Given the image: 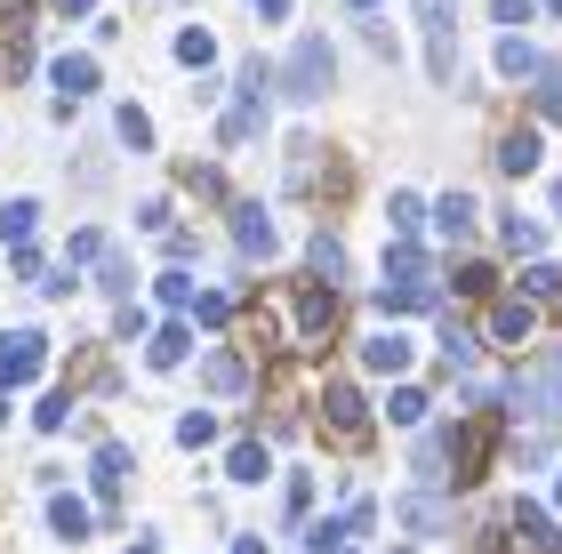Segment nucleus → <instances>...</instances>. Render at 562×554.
<instances>
[{
	"instance_id": "f257e3e1",
	"label": "nucleus",
	"mask_w": 562,
	"mask_h": 554,
	"mask_svg": "<svg viewBox=\"0 0 562 554\" xmlns=\"http://www.w3.org/2000/svg\"><path fill=\"white\" fill-rule=\"evenodd\" d=\"M515 418H530L539 434L562 426V354H539L515 370Z\"/></svg>"
},
{
	"instance_id": "f03ea898",
	"label": "nucleus",
	"mask_w": 562,
	"mask_h": 554,
	"mask_svg": "<svg viewBox=\"0 0 562 554\" xmlns=\"http://www.w3.org/2000/svg\"><path fill=\"white\" fill-rule=\"evenodd\" d=\"M329 81H338V57H329L322 33H305L290 48V65H281V97H297V105H314V97H329Z\"/></svg>"
},
{
	"instance_id": "7ed1b4c3",
	"label": "nucleus",
	"mask_w": 562,
	"mask_h": 554,
	"mask_svg": "<svg viewBox=\"0 0 562 554\" xmlns=\"http://www.w3.org/2000/svg\"><path fill=\"white\" fill-rule=\"evenodd\" d=\"M41 370H48V338L41 330H9V338H0V394L33 386Z\"/></svg>"
},
{
	"instance_id": "20e7f679",
	"label": "nucleus",
	"mask_w": 562,
	"mask_h": 554,
	"mask_svg": "<svg viewBox=\"0 0 562 554\" xmlns=\"http://www.w3.org/2000/svg\"><path fill=\"white\" fill-rule=\"evenodd\" d=\"M491 442H498V426L491 418H467L450 434V466H458V483H482V466H491Z\"/></svg>"
},
{
	"instance_id": "39448f33",
	"label": "nucleus",
	"mask_w": 562,
	"mask_h": 554,
	"mask_svg": "<svg viewBox=\"0 0 562 554\" xmlns=\"http://www.w3.org/2000/svg\"><path fill=\"white\" fill-rule=\"evenodd\" d=\"M322 426H329L338 442H362V434H370V410H362V394H353V386H322Z\"/></svg>"
},
{
	"instance_id": "423d86ee",
	"label": "nucleus",
	"mask_w": 562,
	"mask_h": 554,
	"mask_svg": "<svg viewBox=\"0 0 562 554\" xmlns=\"http://www.w3.org/2000/svg\"><path fill=\"white\" fill-rule=\"evenodd\" d=\"M506 531H515V554H562V539H554V515H547V507H530V498H522L515 515H506Z\"/></svg>"
},
{
	"instance_id": "0eeeda50",
	"label": "nucleus",
	"mask_w": 562,
	"mask_h": 554,
	"mask_svg": "<svg viewBox=\"0 0 562 554\" xmlns=\"http://www.w3.org/2000/svg\"><path fill=\"white\" fill-rule=\"evenodd\" d=\"M530 330H539V306H530V297H498V314H491V338H498V346H522Z\"/></svg>"
},
{
	"instance_id": "6e6552de",
	"label": "nucleus",
	"mask_w": 562,
	"mask_h": 554,
	"mask_svg": "<svg viewBox=\"0 0 562 554\" xmlns=\"http://www.w3.org/2000/svg\"><path fill=\"white\" fill-rule=\"evenodd\" d=\"M234 241H241V258H273V217L258 210V201L234 210Z\"/></svg>"
},
{
	"instance_id": "1a4fd4ad",
	"label": "nucleus",
	"mask_w": 562,
	"mask_h": 554,
	"mask_svg": "<svg viewBox=\"0 0 562 554\" xmlns=\"http://www.w3.org/2000/svg\"><path fill=\"white\" fill-rule=\"evenodd\" d=\"M411 354H418V346L402 338V330H378V338H362V362H370V370H386V377H402V370H411Z\"/></svg>"
},
{
	"instance_id": "9d476101",
	"label": "nucleus",
	"mask_w": 562,
	"mask_h": 554,
	"mask_svg": "<svg viewBox=\"0 0 562 554\" xmlns=\"http://www.w3.org/2000/svg\"><path fill=\"white\" fill-rule=\"evenodd\" d=\"M130 442H97V490H105V498H121V490H130Z\"/></svg>"
},
{
	"instance_id": "9b49d317",
	"label": "nucleus",
	"mask_w": 562,
	"mask_h": 554,
	"mask_svg": "<svg viewBox=\"0 0 562 554\" xmlns=\"http://www.w3.org/2000/svg\"><path fill=\"white\" fill-rule=\"evenodd\" d=\"M498 169L506 178H530V169H539V129H506L498 137Z\"/></svg>"
},
{
	"instance_id": "f8f14e48",
	"label": "nucleus",
	"mask_w": 562,
	"mask_h": 554,
	"mask_svg": "<svg viewBox=\"0 0 562 554\" xmlns=\"http://www.w3.org/2000/svg\"><path fill=\"white\" fill-rule=\"evenodd\" d=\"M186 354H193V330H186V321H161V330H153V346H145L153 370H177Z\"/></svg>"
},
{
	"instance_id": "ddd939ff",
	"label": "nucleus",
	"mask_w": 562,
	"mask_h": 554,
	"mask_svg": "<svg viewBox=\"0 0 562 554\" xmlns=\"http://www.w3.org/2000/svg\"><path fill=\"white\" fill-rule=\"evenodd\" d=\"M434 297H442L434 282H386V290H378V306H386V314H426Z\"/></svg>"
},
{
	"instance_id": "4468645a",
	"label": "nucleus",
	"mask_w": 562,
	"mask_h": 554,
	"mask_svg": "<svg viewBox=\"0 0 562 554\" xmlns=\"http://www.w3.org/2000/svg\"><path fill=\"white\" fill-rule=\"evenodd\" d=\"M394 522H402V531H442V522H450V507H442V498H402V507H394Z\"/></svg>"
},
{
	"instance_id": "2eb2a0df",
	"label": "nucleus",
	"mask_w": 562,
	"mask_h": 554,
	"mask_svg": "<svg viewBox=\"0 0 562 554\" xmlns=\"http://www.w3.org/2000/svg\"><path fill=\"white\" fill-rule=\"evenodd\" d=\"M434 225H442V241H467L474 234V201L467 193H442V201H434Z\"/></svg>"
},
{
	"instance_id": "dca6fc26",
	"label": "nucleus",
	"mask_w": 562,
	"mask_h": 554,
	"mask_svg": "<svg viewBox=\"0 0 562 554\" xmlns=\"http://www.w3.org/2000/svg\"><path fill=\"white\" fill-rule=\"evenodd\" d=\"M57 89H65V105H81L97 89V57H57Z\"/></svg>"
},
{
	"instance_id": "f3484780",
	"label": "nucleus",
	"mask_w": 562,
	"mask_h": 554,
	"mask_svg": "<svg viewBox=\"0 0 562 554\" xmlns=\"http://www.w3.org/2000/svg\"><path fill=\"white\" fill-rule=\"evenodd\" d=\"M33 217H41V201H0V241L24 249L33 241Z\"/></svg>"
},
{
	"instance_id": "a211bd4d",
	"label": "nucleus",
	"mask_w": 562,
	"mask_h": 554,
	"mask_svg": "<svg viewBox=\"0 0 562 554\" xmlns=\"http://www.w3.org/2000/svg\"><path fill=\"white\" fill-rule=\"evenodd\" d=\"M498 72H506V81H539V48H530V41H498Z\"/></svg>"
},
{
	"instance_id": "6ab92c4d",
	"label": "nucleus",
	"mask_w": 562,
	"mask_h": 554,
	"mask_svg": "<svg viewBox=\"0 0 562 554\" xmlns=\"http://www.w3.org/2000/svg\"><path fill=\"white\" fill-rule=\"evenodd\" d=\"M48 522H57V539H72V546H81V539H89V522H97V515L81 507V498H48Z\"/></svg>"
},
{
	"instance_id": "aec40b11",
	"label": "nucleus",
	"mask_w": 562,
	"mask_h": 554,
	"mask_svg": "<svg viewBox=\"0 0 562 554\" xmlns=\"http://www.w3.org/2000/svg\"><path fill=\"white\" fill-rule=\"evenodd\" d=\"M386 282H434L426 249H411V241H394V249H386Z\"/></svg>"
},
{
	"instance_id": "412c9836",
	"label": "nucleus",
	"mask_w": 562,
	"mask_h": 554,
	"mask_svg": "<svg viewBox=\"0 0 562 554\" xmlns=\"http://www.w3.org/2000/svg\"><path fill=\"white\" fill-rule=\"evenodd\" d=\"M442 354H450V370H467V362L482 354V338H474V330H467L458 314H442Z\"/></svg>"
},
{
	"instance_id": "4be33fe9",
	"label": "nucleus",
	"mask_w": 562,
	"mask_h": 554,
	"mask_svg": "<svg viewBox=\"0 0 562 554\" xmlns=\"http://www.w3.org/2000/svg\"><path fill=\"white\" fill-rule=\"evenodd\" d=\"M329 321H338V297H322V290H305V297H297V330H305V338H322V330H329Z\"/></svg>"
},
{
	"instance_id": "5701e85b",
	"label": "nucleus",
	"mask_w": 562,
	"mask_h": 554,
	"mask_svg": "<svg viewBox=\"0 0 562 554\" xmlns=\"http://www.w3.org/2000/svg\"><path fill=\"white\" fill-rule=\"evenodd\" d=\"M305 265H314L322 282H338V273H346V241H338V234H314V249H305Z\"/></svg>"
},
{
	"instance_id": "b1692460",
	"label": "nucleus",
	"mask_w": 562,
	"mask_h": 554,
	"mask_svg": "<svg viewBox=\"0 0 562 554\" xmlns=\"http://www.w3.org/2000/svg\"><path fill=\"white\" fill-rule=\"evenodd\" d=\"M153 297H161L169 314H193V306H201V290L186 282V273H161V282H153Z\"/></svg>"
},
{
	"instance_id": "393cba45",
	"label": "nucleus",
	"mask_w": 562,
	"mask_h": 554,
	"mask_svg": "<svg viewBox=\"0 0 562 554\" xmlns=\"http://www.w3.org/2000/svg\"><path fill=\"white\" fill-rule=\"evenodd\" d=\"M225 474H234V483H266V442H234Z\"/></svg>"
},
{
	"instance_id": "a878e982",
	"label": "nucleus",
	"mask_w": 562,
	"mask_h": 554,
	"mask_svg": "<svg viewBox=\"0 0 562 554\" xmlns=\"http://www.w3.org/2000/svg\"><path fill=\"white\" fill-rule=\"evenodd\" d=\"M386 225H394L402 241H411L418 225H426V201H418V193H394V201H386Z\"/></svg>"
},
{
	"instance_id": "bb28decb",
	"label": "nucleus",
	"mask_w": 562,
	"mask_h": 554,
	"mask_svg": "<svg viewBox=\"0 0 562 554\" xmlns=\"http://www.w3.org/2000/svg\"><path fill=\"white\" fill-rule=\"evenodd\" d=\"M177 65H217V41L201 33V24H186V33H177Z\"/></svg>"
},
{
	"instance_id": "cd10ccee",
	"label": "nucleus",
	"mask_w": 562,
	"mask_h": 554,
	"mask_svg": "<svg viewBox=\"0 0 562 554\" xmlns=\"http://www.w3.org/2000/svg\"><path fill=\"white\" fill-rule=\"evenodd\" d=\"M418 24H426L434 41H450L458 33V0H418Z\"/></svg>"
},
{
	"instance_id": "c85d7f7f",
	"label": "nucleus",
	"mask_w": 562,
	"mask_h": 554,
	"mask_svg": "<svg viewBox=\"0 0 562 554\" xmlns=\"http://www.w3.org/2000/svg\"><path fill=\"white\" fill-rule=\"evenodd\" d=\"M113 129H121V145H130V154H153V121H145L137 105H121V121H113Z\"/></svg>"
},
{
	"instance_id": "c756f323",
	"label": "nucleus",
	"mask_w": 562,
	"mask_h": 554,
	"mask_svg": "<svg viewBox=\"0 0 562 554\" xmlns=\"http://www.w3.org/2000/svg\"><path fill=\"white\" fill-rule=\"evenodd\" d=\"M201 377H210V394H241V362H234V354H210V362H201Z\"/></svg>"
},
{
	"instance_id": "7c9ffc66",
	"label": "nucleus",
	"mask_w": 562,
	"mask_h": 554,
	"mask_svg": "<svg viewBox=\"0 0 562 554\" xmlns=\"http://www.w3.org/2000/svg\"><path fill=\"white\" fill-rule=\"evenodd\" d=\"M193 321H201V330H225V321H234V297H225V290H201Z\"/></svg>"
},
{
	"instance_id": "2f4dec72",
	"label": "nucleus",
	"mask_w": 562,
	"mask_h": 554,
	"mask_svg": "<svg viewBox=\"0 0 562 554\" xmlns=\"http://www.w3.org/2000/svg\"><path fill=\"white\" fill-rule=\"evenodd\" d=\"M346 531H353V522H346V515H329V522H314V531H305V546H314V554H338Z\"/></svg>"
},
{
	"instance_id": "473e14b6",
	"label": "nucleus",
	"mask_w": 562,
	"mask_h": 554,
	"mask_svg": "<svg viewBox=\"0 0 562 554\" xmlns=\"http://www.w3.org/2000/svg\"><path fill=\"white\" fill-rule=\"evenodd\" d=\"M386 418H394V426H418V418H426V394H418V386H394Z\"/></svg>"
},
{
	"instance_id": "72a5a7b5",
	"label": "nucleus",
	"mask_w": 562,
	"mask_h": 554,
	"mask_svg": "<svg viewBox=\"0 0 562 554\" xmlns=\"http://www.w3.org/2000/svg\"><path fill=\"white\" fill-rule=\"evenodd\" d=\"M210 434H217V418H210V410H186V418H177V442H186V450H201Z\"/></svg>"
},
{
	"instance_id": "f704fd0d",
	"label": "nucleus",
	"mask_w": 562,
	"mask_h": 554,
	"mask_svg": "<svg viewBox=\"0 0 562 554\" xmlns=\"http://www.w3.org/2000/svg\"><path fill=\"white\" fill-rule=\"evenodd\" d=\"M522 290H530V306H539V297H562V265H530Z\"/></svg>"
},
{
	"instance_id": "c9c22d12",
	"label": "nucleus",
	"mask_w": 562,
	"mask_h": 554,
	"mask_svg": "<svg viewBox=\"0 0 562 554\" xmlns=\"http://www.w3.org/2000/svg\"><path fill=\"white\" fill-rule=\"evenodd\" d=\"M539 113H547V121H562V65H547V72H539Z\"/></svg>"
},
{
	"instance_id": "e433bc0d",
	"label": "nucleus",
	"mask_w": 562,
	"mask_h": 554,
	"mask_svg": "<svg viewBox=\"0 0 562 554\" xmlns=\"http://www.w3.org/2000/svg\"><path fill=\"white\" fill-rule=\"evenodd\" d=\"M89 258H105V234H97V225H89V234H72V249H65V265H89Z\"/></svg>"
},
{
	"instance_id": "4c0bfd02",
	"label": "nucleus",
	"mask_w": 562,
	"mask_h": 554,
	"mask_svg": "<svg viewBox=\"0 0 562 554\" xmlns=\"http://www.w3.org/2000/svg\"><path fill=\"white\" fill-rule=\"evenodd\" d=\"M97 290H113V297H130V290H137V273H130V258H105V282H97Z\"/></svg>"
},
{
	"instance_id": "58836bf2",
	"label": "nucleus",
	"mask_w": 562,
	"mask_h": 554,
	"mask_svg": "<svg viewBox=\"0 0 562 554\" xmlns=\"http://www.w3.org/2000/svg\"><path fill=\"white\" fill-rule=\"evenodd\" d=\"M506 249H539V217H506Z\"/></svg>"
},
{
	"instance_id": "ea45409f",
	"label": "nucleus",
	"mask_w": 562,
	"mask_h": 554,
	"mask_svg": "<svg viewBox=\"0 0 562 554\" xmlns=\"http://www.w3.org/2000/svg\"><path fill=\"white\" fill-rule=\"evenodd\" d=\"M281 507H290V522L314 507V483H305V474H290V490H281Z\"/></svg>"
},
{
	"instance_id": "a19ab883",
	"label": "nucleus",
	"mask_w": 562,
	"mask_h": 554,
	"mask_svg": "<svg viewBox=\"0 0 562 554\" xmlns=\"http://www.w3.org/2000/svg\"><path fill=\"white\" fill-rule=\"evenodd\" d=\"M33 418H41V426H48V434H57V426H65V418H72V394H48V402H41V410H33Z\"/></svg>"
},
{
	"instance_id": "79ce46f5",
	"label": "nucleus",
	"mask_w": 562,
	"mask_h": 554,
	"mask_svg": "<svg viewBox=\"0 0 562 554\" xmlns=\"http://www.w3.org/2000/svg\"><path fill=\"white\" fill-rule=\"evenodd\" d=\"M458 290L482 297V290H498V273H491V265H467V273H458Z\"/></svg>"
},
{
	"instance_id": "37998d69",
	"label": "nucleus",
	"mask_w": 562,
	"mask_h": 554,
	"mask_svg": "<svg viewBox=\"0 0 562 554\" xmlns=\"http://www.w3.org/2000/svg\"><path fill=\"white\" fill-rule=\"evenodd\" d=\"M530 9H539V0H498V24H530Z\"/></svg>"
},
{
	"instance_id": "c03bdc74",
	"label": "nucleus",
	"mask_w": 562,
	"mask_h": 554,
	"mask_svg": "<svg viewBox=\"0 0 562 554\" xmlns=\"http://www.w3.org/2000/svg\"><path fill=\"white\" fill-rule=\"evenodd\" d=\"M249 9H258L266 24H281V16H290V0H249Z\"/></svg>"
},
{
	"instance_id": "a18cd8bd",
	"label": "nucleus",
	"mask_w": 562,
	"mask_h": 554,
	"mask_svg": "<svg viewBox=\"0 0 562 554\" xmlns=\"http://www.w3.org/2000/svg\"><path fill=\"white\" fill-rule=\"evenodd\" d=\"M57 9H65V16H81V9H97V0H57Z\"/></svg>"
},
{
	"instance_id": "49530a36",
	"label": "nucleus",
	"mask_w": 562,
	"mask_h": 554,
	"mask_svg": "<svg viewBox=\"0 0 562 554\" xmlns=\"http://www.w3.org/2000/svg\"><path fill=\"white\" fill-rule=\"evenodd\" d=\"M234 554H266V539H241V546H234Z\"/></svg>"
},
{
	"instance_id": "de8ad7c7",
	"label": "nucleus",
	"mask_w": 562,
	"mask_h": 554,
	"mask_svg": "<svg viewBox=\"0 0 562 554\" xmlns=\"http://www.w3.org/2000/svg\"><path fill=\"white\" fill-rule=\"evenodd\" d=\"M130 554H161V546H153V539H137V546H130Z\"/></svg>"
},
{
	"instance_id": "09e8293b",
	"label": "nucleus",
	"mask_w": 562,
	"mask_h": 554,
	"mask_svg": "<svg viewBox=\"0 0 562 554\" xmlns=\"http://www.w3.org/2000/svg\"><path fill=\"white\" fill-rule=\"evenodd\" d=\"M0 426H9V394H0Z\"/></svg>"
},
{
	"instance_id": "8fccbe9b",
	"label": "nucleus",
	"mask_w": 562,
	"mask_h": 554,
	"mask_svg": "<svg viewBox=\"0 0 562 554\" xmlns=\"http://www.w3.org/2000/svg\"><path fill=\"white\" fill-rule=\"evenodd\" d=\"M353 9H378V0H353Z\"/></svg>"
},
{
	"instance_id": "3c124183",
	"label": "nucleus",
	"mask_w": 562,
	"mask_h": 554,
	"mask_svg": "<svg viewBox=\"0 0 562 554\" xmlns=\"http://www.w3.org/2000/svg\"><path fill=\"white\" fill-rule=\"evenodd\" d=\"M554 507H562V483H554Z\"/></svg>"
},
{
	"instance_id": "603ef678",
	"label": "nucleus",
	"mask_w": 562,
	"mask_h": 554,
	"mask_svg": "<svg viewBox=\"0 0 562 554\" xmlns=\"http://www.w3.org/2000/svg\"><path fill=\"white\" fill-rule=\"evenodd\" d=\"M547 9H562V0H547Z\"/></svg>"
}]
</instances>
